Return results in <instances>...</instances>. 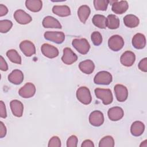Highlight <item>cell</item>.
Returning a JSON list of instances; mask_svg holds the SVG:
<instances>
[{
  "label": "cell",
  "instance_id": "24",
  "mask_svg": "<svg viewBox=\"0 0 147 147\" xmlns=\"http://www.w3.org/2000/svg\"><path fill=\"white\" fill-rule=\"evenodd\" d=\"M91 13L90 8L87 5H82L80 6L78 10V16L80 21L85 24L87 20L88 19Z\"/></svg>",
  "mask_w": 147,
  "mask_h": 147
},
{
  "label": "cell",
  "instance_id": "26",
  "mask_svg": "<svg viewBox=\"0 0 147 147\" xmlns=\"http://www.w3.org/2000/svg\"><path fill=\"white\" fill-rule=\"evenodd\" d=\"M124 24L128 28H134L137 27L140 23L138 18L133 14H127L123 18Z\"/></svg>",
  "mask_w": 147,
  "mask_h": 147
},
{
  "label": "cell",
  "instance_id": "8",
  "mask_svg": "<svg viewBox=\"0 0 147 147\" xmlns=\"http://www.w3.org/2000/svg\"><path fill=\"white\" fill-rule=\"evenodd\" d=\"M36 92V87L32 83H26L18 91L19 95L24 98L32 97Z\"/></svg>",
  "mask_w": 147,
  "mask_h": 147
},
{
  "label": "cell",
  "instance_id": "30",
  "mask_svg": "<svg viewBox=\"0 0 147 147\" xmlns=\"http://www.w3.org/2000/svg\"><path fill=\"white\" fill-rule=\"evenodd\" d=\"M114 146V140L110 136H106L103 137L99 141V147H113Z\"/></svg>",
  "mask_w": 147,
  "mask_h": 147
},
{
  "label": "cell",
  "instance_id": "1",
  "mask_svg": "<svg viewBox=\"0 0 147 147\" xmlns=\"http://www.w3.org/2000/svg\"><path fill=\"white\" fill-rule=\"evenodd\" d=\"M94 92L96 98L101 99L105 105H108L112 103L113 97L111 91L110 89L96 88L95 89Z\"/></svg>",
  "mask_w": 147,
  "mask_h": 147
},
{
  "label": "cell",
  "instance_id": "11",
  "mask_svg": "<svg viewBox=\"0 0 147 147\" xmlns=\"http://www.w3.org/2000/svg\"><path fill=\"white\" fill-rule=\"evenodd\" d=\"M14 18L18 24L22 25L28 24L32 20L31 16L21 9H18L14 12Z\"/></svg>",
  "mask_w": 147,
  "mask_h": 147
},
{
  "label": "cell",
  "instance_id": "28",
  "mask_svg": "<svg viewBox=\"0 0 147 147\" xmlns=\"http://www.w3.org/2000/svg\"><path fill=\"white\" fill-rule=\"evenodd\" d=\"M106 25L109 29H115L119 26V20L114 14H109L106 18Z\"/></svg>",
  "mask_w": 147,
  "mask_h": 147
},
{
  "label": "cell",
  "instance_id": "18",
  "mask_svg": "<svg viewBox=\"0 0 147 147\" xmlns=\"http://www.w3.org/2000/svg\"><path fill=\"white\" fill-rule=\"evenodd\" d=\"M10 109L13 114L17 117H21L23 114L24 105L18 100H13L10 103Z\"/></svg>",
  "mask_w": 147,
  "mask_h": 147
},
{
  "label": "cell",
  "instance_id": "21",
  "mask_svg": "<svg viewBox=\"0 0 147 147\" xmlns=\"http://www.w3.org/2000/svg\"><path fill=\"white\" fill-rule=\"evenodd\" d=\"M79 68L82 72L86 74H91L94 71L95 64L92 60L87 59L81 61L79 64Z\"/></svg>",
  "mask_w": 147,
  "mask_h": 147
},
{
  "label": "cell",
  "instance_id": "41",
  "mask_svg": "<svg viewBox=\"0 0 147 147\" xmlns=\"http://www.w3.org/2000/svg\"><path fill=\"white\" fill-rule=\"evenodd\" d=\"M8 13L7 7L3 4H0V17L5 16Z\"/></svg>",
  "mask_w": 147,
  "mask_h": 147
},
{
  "label": "cell",
  "instance_id": "35",
  "mask_svg": "<svg viewBox=\"0 0 147 147\" xmlns=\"http://www.w3.org/2000/svg\"><path fill=\"white\" fill-rule=\"evenodd\" d=\"M78 142L77 137L75 135L71 136L67 141V147H76Z\"/></svg>",
  "mask_w": 147,
  "mask_h": 147
},
{
  "label": "cell",
  "instance_id": "16",
  "mask_svg": "<svg viewBox=\"0 0 147 147\" xmlns=\"http://www.w3.org/2000/svg\"><path fill=\"white\" fill-rule=\"evenodd\" d=\"M129 5L126 1H115L112 3V11L118 14H122L125 13L128 9Z\"/></svg>",
  "mask_w": 147,
  "mask_h": 147
},
{
  "label": "cell",
  "instance_id": "7",
  "mask_svg": "<svg viewBox=\"0 0 147 147\" xmlns=\"http://www.w3.org/2000/svg\"><path fill=\"white\" fill-rule=\"evenodd\" d=\"M20 48L22 52L27 57L32 56L36 53V48L34 44L29 40L22 41L20 44Z\"/></svg>",
  "mask_w": 147,
  "mask_h": 147
},
{
  "label": "cell",
  "instance_id": "9",
  "mask_svg": "<svg viewBox=\"0 0 147 147\" xmlns=\"http://www.w3.org/2000/svg\"><path fill=\"white\" fill-rule=\"evenodd\" d=\"M77 60L78 56L70 48L67 47L63 49V55L61 57V60L64 64L71 65L76 62Z\"/></svg>",
  "mask_w": 147,
  "mask_h": 147
},
{
  "label": "cell",
  "instance_id": "31",
  "mask_svg": "<svg viewBox=\"0 0 147 147\" xmlns=\"http://www.w3.org/2000/svg\"><path fill=\"white\" fill-rule=\"evenodd\" d=\"M109 1L107 0H94V6L96 10L106 11L107 10Z\"/></svg>",
  "mask_w": 147,
  "mask_h": 147
},
{
  "label": "cell",
  "instance_id": "2",
  "mask_svg": "<svg viewBox=\"0 0 147 147\" xmlns=\"http://www.w3.org/2000/svg\"><path fill=\"white\" fill-rule=\"evenodd\" d=\"M72 46L82 55H86L90 48V45L86 38H75L72 41Z\"/></svg>",
  "mask_w": 147,
  "mask_h": 147
},
{
  "label": "cell",
  "instance_id": "19",
  "mask_svg": "<svg viewBox=\"0 0 147 147\" xmlns=\"http://www.w3.org/2000/svg\"><path fill=\"white\" fill-rule=\"evenodd\" d=\"M8 80L14 84H20L24 80V74L21 71L14 69L9 75Z\"/></svg>",
  "mask_w": 147,
  "mask_h": 147
},
{
  "label": "cell",
  "instance_id": "10",
  "mask_svg": "<svg viewBox=\"0 0 147 147\" xmlns=\"http://www.w3.org/2000/svg\"><path fill=\"white\" fill-rule=\"evenodd\" d=\"M41 51L43 55L49 59L55 58L59 55L57 48L49 44H42L41 47Z\"/></svg>",
  "mask_w": 147,
  "mask_h": 147
},
{
  "label": "cell",
  "instance_id": "39",
  "mask_svg": "<svg viewBox=\"0 0 147 147\" xmlns=\"http://www.w3.org/2000/svg\"><path fill=\"white\" fill-rule=\"evenodd\" d=\"M7 130L5 125L2 122H0V138L4 137L6 134Z\"/></svg>",
  "mask_w": 147,
  "mask_h": 147
},
{
  "label": "cell",
  "instance_id": "29",
  "mask_svg": "<svg viewBox=\"0 0 147 147\" xmlns=\"http://www.w3.org/2000/svg\"><path fill=\"white\" fill-rule=\"evenodd\" d=\"M6 56L13 63L18 64H21V57L15 49H10L6 52Z\"/></svg>",
  "mask_w": 147,
  "mask_h": 147
},
{
  "label": "cell",
  "instance_id": "36",
  "mask_svg": "<svg viewBox=\"0 0 147 147\" xmlns=\"http://www.w3.org/2000/svg\"><path fill=\"white\" fill-rule=\"evenodd\" d=\"M138 68L145 72H147V58L145 57L142 59L139 63L138 65Z\"/></svg>",
  "mask_w": 147,
  "mask_h": 147
},
{
  "label": "cell",
  "instance_id": "25",
  "mask_svg": "<svg viewBox=\"0 0 147 147\" xmlns=\"http://www.w3.org/2000/svg\"><path fill=\"white\" fill-rule=\"evenodd\" d=\"M26 8L33 12L40 11L42 7V2L40 0H27L25 1Z\"/></svg>",
  "mask_w": 147,
  "mask_h": 147
},
{
  "label": "cell",
  "instance_id": "37",
  "mask_svg": "<svg viewBox=\"0 0 147 147\" xmlns=\"http://www.w3.org/2000/svg\"><path fill=\"white\" fill-rule=\"evenodd\" d=\"M0 116L2 118H6L7 117L5 105L2 100L0 101Z\"/></svg>",
  "mask_w": 147,
  "mask_h": 147
},
{
  "label": "cell",
  "instance_id": "38",
  "mask_svg": "<svg viewBox=\"0 0 147 147\" xmlns=\"http://www.w3.org/2000/svg\"><path fill=\"white\" fill-rule=\"evenodd\" d=\"M0 69L3 71H6L8 69V65L5 61V60L3 59L2 56H0Z\"/></svg>",
  "mask_w": 147,
  "mask_h": 147
},
{
  "label": "cell",
  "instance_id": "15",
  "mask_svg": "<svg viewBox=\"0 0 147 147\" xmlns=\"http://www.w3.org/2000/svg\"><path fill=\"white\" fill-rule=\"evenodd\" d=\"M107 115L109 118L113 121H117L122 119L124 115V111L123 109L118 106L113 107L108 110Z\"/></svg>",
  "mask_w": 147,
  "mask_h": 147
},
{
  "label": "cell",
  "instance_id": "12",
  "mask_svg": "<svg viewBox=\"0 0 147 147\" xmlns=\"http://www.w3.org/2000/svg\"><path fill=\"white\" fill-rule=\"evenodd\" d=\"M89 122L94 126H100L104 122L103 113L99 110H95L91 113L89 116Z\"/></svg>",
  "mask_w": 147,
  "mask_h": 147
},
{
  "label": "cell",
  "instance_id": "34",
  "mask_svg": "<svg viewBox=\"0 0 147 147\" xmlns=\"http://www.w3.org/2000/svg\"><path fill=\"white\" fill-rule=\"evenodd\" d=\"M48 147H60L61 141L57 136L52 137L49 141Z\"/></svg>",
  "mask_w": 147,
  "mask_h": 147
},
{
  "label": "cell",
  "instance_id": "5",
  "mask_svg": "<svg viewBox=\"0 0 147 147\" xmlns=\"http://www.w3.org/2000/svg\"><path fill=\"white\" fill-rule=\"evenodd\" d=\"M108 45L109 48L112 51H118L124 46L123 39L119 35H113L109 39Z\"/></svg>",
  "mask_w": 147,
  "mask_h": 147
},
{
  "label": "cell",
  "instance_id": "42",
  "mask_svg": "<svg viewBox=\"0 0 147 147\" xmlns=\"http://www.w3.org/2000/svg\"><path fill=\"white\" fill-rule=\"evenodd\" d=\"M147 141L146 140H145V141H144L143 142H142V143L140 144V147H146L147 146Z\"/></svg>",
  "mask_w": 147,
  "mask_h": 147
},
{
  "label": "cell",
  "instance_id": "23",
  "mask_svg": "<svg viewBox=\"0 0 147 147\" xmlns=\"http://www.w3.org/2000/svg\"><path fill=\"white\" fill-rule=\"evenodd\" d=\"M52 11L59 17H67L71 14V10L67 5H55L52 8Z\"/></svg>",
  "mask_w": 147,
  "mask_h": 147
},
{
  "label": "cell",
  "instance_id": "20",
  "mask_svg": "<svg viewBox=\"0 0 147 147\" xmlns=\"http://www.w3.org/2000/svg\"><path fill=\"white\" fill-rule=\"evenodd\" d=\"M133 46L138 49L144 48L146 45V38L144 34L138 33L136 34L132 38Z\"/></svg>",
  "mask_w": 147,
  "mask_h": 147
},
{
  "label": "cell",
  "instance_id": "13",
  "mask_svg": "<svg viewBox=\"0 0 147 147\" xmlns=\"http://www.w3.org/2000/svg\"><path fill=\"white\" fill-rule=\"evenodd\" d=\"M114 92L118 101L122 102L125 101L128 96L127 88L122 84H116L114 86Z\"/></svg>",
  "mask_w": 147,
  "mask_h": 147
},
{
  "label": "cell",
  "instance_id": "14",
  "mask_svg": "<svg viewBox=\"0 0 147 147\" xmlns=\"http://www.w3.org/2000/svg\"><path fill=\"white\" fill-rule=\"evenodd\" d=\"M136 60L135 54L130 51H126L122 53L120 57L121 64L125 67H131Z\"/></svg>",
  "mask_w": 147,
  "mask_h": 147
},
{
  "label": "cell",
  "instance_id": "33",
  "mask_svg": "<svg viewBox=\"0 0 147 147\" xmlns=\"http://www.w3.org/2000/svg\"><path fill=\"white\" fill-rule=\"evenodd\" d=\"M91 39L92 40V43L96 46H98L100 45L102 42V35L98 31H95L92 33L91 36Z\"/></svg>",
  "mask_w": 147,
  "mask_h": 147
},
{
  "label": "cell",
  "instance_id": "22",
  "mask_svg": "<svg viewBox=\"0 0 147 147\" xmlns=\"http://www.w3.org/2000/svg\"><path fill=\"white\" fill-rule=\"evenodd\" d=\"M145 130L144 124L139 121L134 122L130 127V132L131 134L136 137L140 136L142 134Z\"/></svg>",
  "mask_w": 147,
  "mask_h": 147
},
{
  "label": "cell",
  "instance_id": "4",
  "mask_svg": "<svg viewBox=\"0 0 147 147\" xmlns=\"http://www.w3.org/2000/svg\"><path fill=\"white\" fill-rule=\"evenodd\" d=\"M113 80V77L111 74L105 71H102L98 72L94 78V82L97 84L109 85L111 83Z\"/></svg>",
  "mask_w": 147,
  "mask_h": 147
},
{
  "label": "cell",
  "instance_id": "17",
  "mask_svg": "<svg viewBox=\"0 0 147 147\" xmlns=\"http://www.w3.org/2000/svg\"><path fill=\"white\" fill-rule=\"evenodd\" d=\"M42 26L45 28H57L61 29L62 26L60 22L52 16H46L42 20Z\"/></svg>",
  "mask_w": 147,
  "mask_h": 147
},
{
  "label": "cell",
  "instance_id": "32",
  "mask_svg": "<svg viewBox=\"0 0 147 147\" xmlns=\"http://www.w3.org/2000/svg\"><path fill=\"white\" fill-rule=\"evenodd\" d=\"M13 26V23L8 20H3L0 21V32L5 33L9 32Z\"/></svg>",
  "mask_w": 147,
  "mask_h": 147
},
{
  "label": "cell",
  "instance_id": "6",
  "mask_svg": "<svg viewBox=\"0 0 147 147\" xmlns=\"http://www.w3.org/2000/svg\"><path fill=\"white\" fill-rule=\"evenodd\" d=\"M44 38L56 44H61L65 40V34L62 32L47 31L44 34Z\"/></svg>",
  "mask_w": 147,
  "mask_h": 147
},
{
  "label": "cell",
  "instance_id": "40",
  "mask_svg": "<svg viewBox=\"0 0 147 147\" xmlns=\"http://www.w3.org/2000/svg\"><path fill=\"white\" fill-rule=\"evenodd\" d=\"M81 146L82 147H94V144L91 140H86L82 142Z\"/></svg>",
  "mask_w": 147,
  "mask_h": 147
},
{
  "label": "cell",
  "instance_id": "3",
  "mask_svg": "<svg viewBox=\"0 0 147 147\" xmlns=\"http://www.w3.org/2000/svg\"><path fill=\"white\" fill-rule=\"evenodd\" d=\"M76 98L82 103L87 105L91 103L92 96L90 90L86 87H80L76 91Z\"/></svg>",
  "mask_w": 147,
  "mask_h": 147
},
{
  "label": "cell",
  "instance_id": "27",
  "mask_svg": "<svg viewBox=\"0 0 147 147\" xmlns=\"http://www.w3.org/2000/svg\"><path fill=\"white\" fill-rule=\"evenodd\" d=\"M93 24L100 29H105L107 27L106 25V18L101 14H95L94 16L92 19Z\"/></svg>",
  "mask_w": 147,
  "mask_h": 147
}]
</instances>
